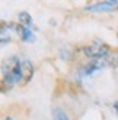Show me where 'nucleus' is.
Instances as JSON below:
<instances>
[{
    "label": "nucleus",
    "mask_w": 118,
    "mask_h": 120,
    "mask_svg": "<svg viewBox=\"0 0 118 120\" xmlns=\"http://www.w3.org/2000/svg\"><path fill=\"white\" fill-rule=\"evenodd\" d=\"M2 71H3L2 90L6 91V87L9 90L16 82L21 81V78H22V62L16 56H10L3 62Z\"/></svg>",
    "instance_id": "obj_1"
},
{
    "label": "nucleus",
    "mask_w": 118,
    "mask_h": 120,
    "mask_svg": "<svg viewBox=\"0 0 118 120\" xmlns=\"http://www.w3.org/2000/svg\"><path fill=\"white\" fill-rule=\"evenodd\" d=\"M83 52L90 59H99V58H106L111 54V49H109V46L106 44H104V42L93 41L90 45L83 48Z\"/></svg>",
    "instance_id": "obj_2"
},
{
    "label": "nucleus",
    "mask_w": 118,
    "mask_h": 120,
    "mask_svg": "<svg viewBox=\"0 0 118 120\" xmlns=\"http://www.w3.org/2000/svg\"><path fill=\"white\" fill-rule=\"evenodd\" d=\"M117 9V4L111 2H102V3H95V4H88L85 10L93 12V13H108Z\"/></svg>",
    "instance_id": "obj_3"
},
{
    "label": "nucleus",
    "mask_w": 118,
    "mask_h": 120,
    "mask_svg": "<svg viewBox=\"0 0 118 120\" xmlns=\"http://www.w3.org/2000/svg\"><path fill=\"white\" fill-rule=\"evenodd\" d=\"M34 77V65L31 64V61H23L22 62V78L21 82L22 84H28Z\"/></svg>",
    "instance_id": "obj_4"
},
{
    "label": "nucleus",
    "mask_w": 118,
    "mask_h": 120,
    "mask_svg": "<svg viewBox=\"0 0 118 120\" xmlns=\"http://www.w3.org/2000/svg\"><path fill=\"white\" fill-rule=\"evenodd\" d=\"M18 19H19V23L23 25V26H26V28H29L32 25V18H31V15L26 13V12H21L19 16H18Z\"/></svg>",
    "instance_id": "obj_5"
},
{
    "label": "nucleus",
    "mask_w": 118,
    "mask_h": 120,
    "mask_svg": "<svg viewBox=\"0 0 118 120\" xmlns=\"http://www.w3.org/2000/svg\"><path fill=\"white\" fill-rule=\"evenodd\" d=\"M53 117H54V120H70L69 117H67V114L64 113L61 109H54V111H53Z\"/></svg>",
    "instance_id": "obj_6"
},
{
    "label": "nucleus",
    "mask_w": 118,
    "mask_h": 120,
    "mask_svg": "<svg viewBox=\"0 0 118 120\" xmlns=\"http://www.w3.org/2000/svg\"><path fill=\"white\" fill-rule=\"evenodd\" d=\"M114 109H115V110L118 111V101H117V103H115V104H114Z\"/></svg>",
    "instance_id": "obj_7"
},
{
    "label": "nucleus",
    "mask_w": 118,
    "mask_h": 120,
    "mask_svg": "<svg viewBox=\"0 0 118 120\" xmlns=\"http://www.w3.org/2000/svg\"><path fill=\"white\" fill-rule=\"evenodd\" d=\"M108 2H111V3H115V4H117V3H118V0H108Z\"/></svg>",
    "instance_id": "obj_8"
},
{
    "label": "nucleus",
    "mask_w": 118,
    "mask_h": 120,
    "mask_svg": "<svg viewBox=\"0 0 118 120\" xmlns=\"http://www.w3.org/2000/svg\"><path fill=\"white\" fill-rule=\"evenodd\" d=\"M4 120H13V119H12V117H6Z\"/></svg>",
    "instance_id": "obj_9"
}]
</instances>
